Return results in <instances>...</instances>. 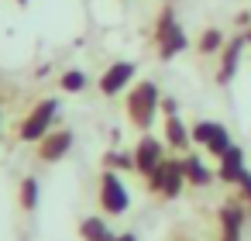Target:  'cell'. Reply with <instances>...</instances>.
Wrapping results in <instances>:
<instances>
[{"mask_svg":"<svg viewBox=\"0 0 251 241\" xmlns=\"http://www.w3.org/2000/svg\"><path fill=\"white\" fill-rule=\"evenodd\" d=\"M186 186V172H182V159H165L151 176H148V189L165 196V200H176Z\"/></svg>","mask_w":251,"mask_h":241,"instance_id":"cell-3","label":"cell"},{"mask_svg":"<svg viewBox=\"0 0 251 241\" xmlns=\"http://www.w3.org/2000/svg\"><path fill=\"white\" fill-rule=\"evenodd\" d=\"M241 227H244V210H241L237 203L220 207V231H224V241H241Z\"/></svg>","mask_w":251,"mask_h":241,"instance_id":"cell-12","label":"cell"},{"mask_svg":"<svg viewBox=\"0 0 251 241\" xmlns=\"http://www.w3.org/2000/svg\"><path fill=\"white\" fill-rule=\"evenodd\" d=\"M134 62H114V66H107V73L100 76V93L103 97H117L121 90H127V83H134Z\"/></svg>","mask_w":251,"mask_h":241,"instance_id":"cell-8","label":"cell"},{"mask_svg":"<svg viewBox=\"0 0 251 241\" xmlns=\"http://www.w3.org/2000/svg\"><path fill=\"white\" fill-rule=\"evenodd\" d=\"M189 141H193V134H189V128L179 121V114L165 117V145H169V148H176V152H186V148H189Z\"/></svg>","mask_w":251,"mask_h":241,"instance_id":"cell-13","label":"cell"},{"mask_svg":"<svg viewBox=\"0 0 251 241\" xmlns=\"http://www.w3.org/2000/svg\"><path fill=\"white\" fill-rule=\"evenodd\" d=\"M244 38H248V45H251V28H248V31H244Z\"/></svg>","mask_w":251,"mask_h":241,"instance_id":"cell-23","label":"cell"},{"mask_svg":"<svg viewBox=\"0 0 251 241\" xmlns=\"http://www.w3.org/2000/svg\"><path fill=\"white\" fill-rule=\"evenodd\" d=\"M79 238L83 241H114V231L103 217H83L79 220Z\"/></svg>","mask_w":251,"mask_h":241,"instance_id":"cell-15","label":"cell"},{"mask_svg":"<svg viewBox=\"0 0 251 241\" xmlns=\"http://www.w3.org/2000/svg\"><path fill=\"white\" fill-rule=\"evenodd\" d=\"M86 83H90V80H86V73H83V69H69V73H62V76H59V86H62L66 93H83V90H86Z\"/></svg>","mask_w":251,"mask_h":241,"instance_id":"cell-18","label":"cell"},{"mask_svg":"<svg viewBox=\"0 0 251 241\" xmlns=\"http://www.w3.org/2000/svg\"><path fill=\"white\" fill-rule=\"evenodd\" d=\"M196 52L200 55H220L224 52V31L220 28H206L200 35V42H196Z\"/></svg>","mask_w":251,"mask_h":241,"instance_id":"cell-16","label":"cell"},{"mask_svg":"<svg viewBox=\"0 0 251 241\" xmlns=\"http://www.w3.org/2000/svg\"><path fill=\"white\" fill-rule=\"evenodd\" d=\"M162 110V97H158V86L151 80L138 83L131 93H127V121L138 128V131H148L155 124V114Z\"/></svg>","mask_w":251,"mask_h":241,"instance_id":"cell-1","label":"cell"},{"mask_svg":"<svg viewBox=\"0 0 251 241\" xmlns=\"http://www.w3.org/2000/svg\"><path fill=\"white\" fill-rule=\"evenodd\" d=\"M237 186H241V200L251 207V172H244V179H241Z\"/></svg>","mask_w":251,"mask_h":241,"instance_id":"cell-20","label":"cell"},{"mask_svg":"<svg viewBox=\"0 0 251 241\" xmlns=\"http://www.w3.org/2000/svg\"><path fill=\"white\" fill-rule=\"evenodd\" d=\"M100 207L114 217L127 214V207H131V193L114 169H103V176H100Z\"/></svg>","mask_w":251,"mask_h":241,"instance_id":"cell-5","label":"cell"},{"mask_svg":"<svg viewBox=\"0 0 251 241\" xmlns=\"http://www.w3.org/2000/svg\"><path fill=\"white\" fill-rule=\"evenodd\" d=\"M162 162H165V141H162V138H155V134L138 138V145H134V169L148 179Z\"/></svg>","mask_w":251,"mask_h":241,"instance_id":"cell-7","label":"cell"},{"mask_svg":"<svg viewBox=\"0 0 251 241\" xmlns=\"http://www.w3.org/2000/svg\"><path fill=\"white\" fill-rule=\"evenodd\" d=\"M244 172H248V165H244V152H241L237 145H230V148L217 159V179H220L224 186H237V183L244 179Z\"/></svg>","mask_w":251,"mask_h":241,"instance_id":"cell-9","label":"cell"},{"mask_svg":"<svg viewBox=\"0 0 251 241\" xmlns=\"http://www.w3.org/2000/svg\"><path fill=\"white\" fill-rule=\"evenodd\" d=\"M114 241H138L134 231H124V234H114Z\"/></svg>","mask_w":251,"mask_h":241,"instance_id":"cell-22","label":"cell"},{"mask_svg":"<svg viewBox=\"0 0 251 241\" xmlns=\"http://www.w3.org/2000/svg\"><path fill=\"white\" fill-rule=\"evenodd\" d=\"M182 172H186V183H193V186H210L213 176H217V172H210V169L203 165L200 155H186V159H182Z\"/></svg>","mask_w":251,"mask_h":241,"instance_id":"cell-14","label":"cell"},{"mask_svg":"<svg viewBox=\"0 0 251 241\" xmlns=\"http://www.w3.org/2000/svg\"><path fill=\"white\" fill-rule=\"evenodd\" d=\"M55 114H59V100H38L28 114H25V121L18 124V138L21 141H28V145H38L49 131H52V124H55Z\"/></svg>","mask_w":251,"mask_h":241,"instance_id":"cell-2","label":"cell"},{"mask_svg":"<svg viewBox=\"0 0 251 241\" xmlns=\"http://www.w3.org/2000/svg\"><path fill=\"white\" fill-rule=\"evenodd\" d=\"M248 45V38L241 35V38H234V42H227V49L220 52V73H217V83H227V80H234V73H237V62H241V49Z\"/></svg>","mask_w":251,"mask_h":241,"instance_id":"cell-11","label":"cell"},{"mask_svg":"<svg viewBox=\"0 0 251 241\" xmlns=\"http://www.w3.org/2000/svg\"><path fill=\"white\" fill-rule=\"evenodd\" d=\"M14 4H28V0H14Z\"/></svg>","mask_w":251,"mask_h":241,"instance_id":"cell-24","label":"cell"},{"mask_svg":"<svg viewBox=\"0 0 251 241\" xmlns=\"http://www.w3.org/2000/svg\"><path fill=\"white\" fill-rule=\"evenodd\" d=\"M103 169H114V172H124V169H134V155H121V152H107V155H103Z\"/></svg>","mask_w":251,"mask_h":241,"instance_id":"cell-19","label":"cell"},{"mask_svg":"<svg viewBox=\"0 0 251 241\" xmlns=\"http://www.w3.org/2000/svg\"><path fill=\"white\" fill-rule=\"evenodd\" d=\"M69 148H73V131H49L38 141V159L42 162H59Z\"/></svg>","mask_w":251,"mask_h":241,"instance_id":"cell-10","label":"cell"},{"mask_svg":"<svg viewBox=\"0 0 251 241\" xmlns=\"http://www.w3.org/2000/svg\"><path fill=\"white\" fill-rule=\"evenodd\" d=\"M189 134H193V141L196 145H203L213 159H220L234 141H230V131L224 128V124H217V121H196L193 128H189Z\"/></svg>","mask_w":251,"mask_h":241,"instance_id":"cell-6","label":"cell"},{"mask_svg":"<svg viewBox=\"0 0 251 241\" xmlns=\"http://www.w3.org/2000/svg\"><path fill=\"white\" fill-rule=\"evenodd\" d=\"M155 42H158V55H162V59H172V55H179V52L189 49V38H186V31L176 25L172 7L162 11V18H158V25H155Z\"/></svg>","mask_w":251,"mask_h":241,"instance_id":"cell-4","label":"cell"},{"mask_svg":"<svg viewBox=\"0 0 251 241\" xmlns=\"http://www.w3.org/2000/svg\"><path fill=\"white\" fill-rule=\"evenodd\" d=\"M176 110H179V104H176L172 97H165V100H162V114H165V117H172Z\"/></svg>","mask_w":251,"mask_h":241,"instance_id":"cell-21","label":"cell"},{"mask_svg":"<svg viewBox=\"0 0 251 241\" xmlns=\"http://www.w3.org/2000/svg\"><path fill=\"white\" fill-rule=\"evenodd\" d=\"M18 193H21V196H18V200H21V210H28V214H31V210L38 207V179H35V176H25Z\"/></svg>","mask_w":251,"mask_h":241,"instance_id":"cell-17","label":"cell"}]
</instances>
